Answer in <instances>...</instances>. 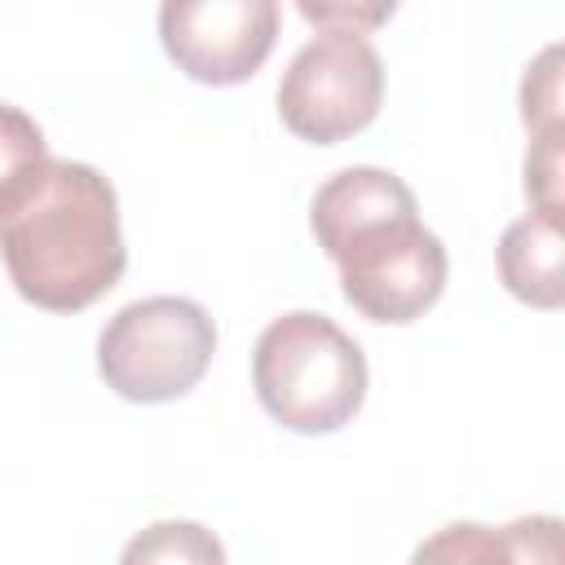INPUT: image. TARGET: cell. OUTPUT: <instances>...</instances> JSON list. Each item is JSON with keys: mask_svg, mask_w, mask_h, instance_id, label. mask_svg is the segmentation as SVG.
<instances>
[{"mask_svg": "<svg viewBox=\"0 0 565 565\" xmlns=\"http://www.w3.org/2000/svg\"><path fill=\"white\" fill-rule=\"evenodd\" d=\"M0 256L22 300L79 313L102 300L124 265L115 185L75 159H49L44 181L0 221Z\"/></svg>", "mask_w": 565, "mask_h": 565, "instance_id": "obj_1", "label": "cell"}, {"mask_svg": "<svg viewBox=\"0 0 565 565\" xmlns=\"http://www.w3.org/2000/svg\"><path fill=\"white\" fill-rule=\"evenodd\" d=\"M260 406L291 433H335L366 397V358L327 313L291 309L274 318L252 353Z\"/></svg>", "mask_w": 565, "mask_h": 565, "instance_id": "obj_2", "label": "cell"}, {"mask_svg": "<svg viewBox=\"0 0 565 565\" xmlns=\"http://www.w3.org/2000/svg\"><path fill=\"white\" fill-rule=\"evenodd\" d=\"M216 353V322L190 296H146L124 305L97 335V371L128 402L185 397Z\"/></svg>", "mask_w": 565, "mask_h": 565, "instance_id": "obj_3", "label": "cell"}, {"mask_svg": "<svg viewBox=\"0 0 565 565\" xmlns=\"http://www.w3.org/2000/svg\"><path fill=\"white\" fill-rule=\"evenodd\" d=\"M384 97V62L362 31L322 26L296 49L278 79L282 124L313 146H331L366 128Z\"/></svg>", "mask_w": 565, "mask_h": 565, "instance_id": "obj_4", "label": "cell"}, {"mask_svg": "<svg viewBox=\"0 0 565 565\" xmlns=\"http://www.w3.org/2000/svg\"><path fill=\"white\" fill-rule=\"evenodd\" d=\"M344 300L371 322H415L446 287V247L419 225V212L384 216L331 252Z\"/></svg>", "mask_w": 565, "mask_h": 565, "instance_id": "obj_5", "label": "cell"}, {"mask_svg": "<svg viewBox=\"0 0 565 565\" xmlns=\"http://www.w3.org/2000/svg\"><path fill=\"white\" fill-rule=\"evenodd\" d=\"M278 35L274 0H168L159 40L199 84H243L260 71Z\"/></svg>", "mask_w": 565, "mask_h": 565, "instance_id": "obj_6", "label": "cell"}, {"mask_svg": "<svg viewBox=\"0 0 565 565\" xmlns=\"http://www.w3.org/2000/svg\"><path fill=\"white\" fill-rule=\"evenodd\" d=\"M406 565H561V521L516 516L508 525H477L455 521L428 534Z\"/></svg>", "mask_w": 565, "mask_h": 565, "instance_id": "obj_7", "label": "cell"}, {"mask_svg": "<svg viewBox=\"0 0 565 565\" xmlns=\"http://www.w3.org/2000/svg\"><path fill=\"white\" fill-rule=\"evenodd\" d=\"M397 212H419L411 185L388 168L358 163V168H344L318 185L313 207H309V225H313L318 247L331 256L349 234H358L384 216H397Z\"/></svg>", "mask_w": 565, "mask_h": 565, "instance_id": "obj_8", "label": "cell"}, {"mask_svg": "<svg viewBox=\"0 0 565 565\" xmlns=\"http://www.w3.org/2000/svg\"><path fill=\"white\" fill-rule=\"evenodd\" d=\"M565 234H561V216H543L530 212L521 221H512L499 238V274L503 287L534 305V309H561L565 300Z\"/></svg>", "mask_w": 565, "mask_h": 565, "instance_id": "obj_9", "label": "cell"}, {"mask_svg": "<svg viewBox=\"0 0 565 565\" xmlns=\"http://www.w3.org/2000/svg\"><path fill=\"white\" fill-rule=\"evenodd\" d=\"M49 172V146H44V132L40 124L0 102V221L44 181Z\"/></svg>", "mask_w": 565, "mask_h": 565, "instance_id": "obj_10", "label": "cell"}, {"mask_svg": "<svg viewBox=\"0 0 565 565\" xmlns=\"http://www.w3.org/2000/svg\"><path fill=\"white\" fill-rule=\"evenodd\" d=\"M119 565H225V547L199 521H154L124 543Z\"/></svg>", "mask_w": 565, "mask_h": 565, "instance_id": "obj_11", "label": "cell"}, {"mask_svg": "<svg viewBox=\"0 0 565 565\" xmlns=\"http://www.w3.org/2000/svg\"><path fill=\"white\" fill-rule=\"evenodd\" d=\"M521 119L525 128L539 137V132H552V128H565L561 124V44H547L534 66H525V79H521Z\"/></svg>", "mask_w": 565, "mask_h": 565, "instance_id": "obj_12", "label": "cell"}, {"mask_svg": "<svg viewBox=\"0 0 565 565\" xmlns=\"http://www.w3.org/2000/svg\"><path fill=\"white\" fill-rule=\"evenodd\" d=\"M561 137L565 128L539 132L530 154H525V194L534 203V212L543 216H561Z\"/></svg>", "mask_w": 565, "mask_h": 565, "instance_id": "obj_13", "label": "cell"}, {"mask_svg": "<svg viewBox=\"0 0 565 565\" xmlns=\"http://www.w3.org/2000/svg\"><path fill=\"white\" fill-rule=\"evenodd\" d=\"M300 13L309 18V22H318V26H335V22H344V31H362L366 35V26H375V22H384L388 13H393V4H371V9H353V4H300Z\"/></svg>", "mask_w": 565, "mask_h": 565, "instance_id": "obj_14", "label": "cell"}]
</instances>
